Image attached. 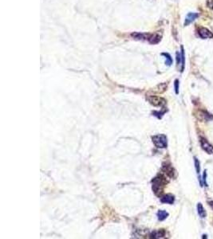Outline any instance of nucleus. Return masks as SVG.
<instances>
[{"mask_svg": "<svg viewBox=\"0 0 213 239\" xmlns=\"http://www.w3.org/2000/svg\"><path fill=\"white\" fill-rule=\"evenodd\" d=\"M132 36L136 39L139 40H146L148 41L152 44H157L161 39V36L157 33H132Z\"/></svg>", "mask_w": 213, "mask_h": 239, "instance_id": "1", "label": "nucleus"}, {"mask_svg": "<svg viewBox=\"0 0 213 239\" xmlns=\"http://www.w3.org/2000/svg\"><path fill=\"white\" fill-rule=\"evenodd\" d=\"M153 190L155 192L156 195H158L159 193L163 192V189H164V186H165V179L163 178L162 176H158L156 177L155 179L153 180Z\"/></svg>", "mask_w": 213, "mask_h": 239, "instance_id": "2", "label": "nucleus"}, {"mask_svg": "<svg viewBox=\"0 0 213 239\" xmlns=\"http://www.w3.org/2000/svg\"><path fill=\"white\" fill-rule=\"evenodd\" d=\"M153 142L157 148H165L168 146L167 136L164 134H160L153 136Z\"/></svg>", "mask_w": 213, "mask_h": 239, "instance_id": "3", "label": "nucleus"}, {"mask_svg": "<svg viewBox=\"0 0 213 239\" xmlns=\"http://www.w3.org/2000/svg\"><path fill=\"white\" fill-rule=\"evenodd\" d=\"M200 142L201 148L205 152H207L209 155L213 154V146L207 140V139L204 137H200Z\"/></svg>", "mask_w": 213, "mask_h": 239, "instance_id": "4", "label": "nucleus"}, {"mask_svg": "<svg viewBox=\"0 0 213 239\" xmlns=\"http://www.w3.org/2000/svg\"><path fill=\"white\" fill-rule=\"evenodd\" d=\"M199 35L200 36V38L205 39V38H213V33L210 31L208 29L204 28V27H201L199 30Z\"/></svg>", "mask_w": 213, "mask_h": 239, "instance_id": "5", "label": "nucleus"}, {"mask_svg": "<svg viewBox=\"0 0 213 239\" xmlns=\"http://www.w3.org/2000/svg\"><path fill=\"white\" fill-rule=\"evenodd\" d=\"M198 16H199V14L197 13H189V14H187L186 18H185L184 26H188L191 23H192L195 18H198Z\"/></svg>", "mask_w": 213, "mask_h": 239, "instance_id": "6", "label": "nucleus"}, {"mask_svg": "<svg viewBox=\"0 0 213 239\" xmlns=\"http://www.w3.org/2000/svg\"><path fill=\"white\" fill-rule=\"evenodd\" d=\"M198 117H199V119L201 120H207V121L213 119L212 115L209 114L206 111H200Z\"/></svg>", "mask_w": 213, "mask_h": 239, "instance_id": "7", "label": "nucleus"}, {"mask_svg": "<svg viewBox=\"0 0 213 239\" xmlns=\"http://www.w3.org/2000/svg\"><path fill=\"white\" fill-rule=\"evenodd\" d=\"M175 201V197L173 195H164L163 197L160 199V202L162 203H167V204H173Z\"/></svg>", "mask_w": 213, "mask_h": 239, "instance_id": "8", "label": "nucleus"}, {"mask_svg": "<svg viewBox=\"0 0 213 239\" xmlns=\"http://www.w3.org/2000/svg\"><path fill=\"white\" fill-rule=\"evenodd\" d=\"M163 169H164V170L165 171V173L168 175L170 176V177H174L175 170L173 168L172 166L166 164V166H164Z\"/></svg>", "mask_w": 213, "mask_h": 239, "instance_id": "9", "label": "nucleus"}, {"mask_svg": "<svg viewBox=\"0 0 213 239\" xmlns=\"http://www.w3.org/2000/svg\"><path fill=\"white\" fill-rule=\"evenodd\" d=\"M197 211H198V215H200V218H205V217H206L207 213H206V211H205L204 206H203V205L201 203H198Z\"/></svg>", "mask_w": 213, "mask_h": 239, "instance_id": "10", "label": "nucleus"}, {"mask_svg": "<svg viewBox=\"0 0 213 239\" xmlns=\"http://www.w3.org/2000/svg\"><path fill=\"white\" fill-rule=\"evenodd\" d=\"M157 218L159 221H164L169 216V213L166 212L165 211H159L157 214Z\"/></svg>", "mask_w": 213, "mask_h": 239, "instance_id": "11", "label": "nucleus"}, {"mask_svg": "<svg viewBox=\"0 0 213 239\" xmlns=\"http://www.w3.org/2000/svg\"><path fill=\"white\" fill-rule=\"evenodd\" d=\"M161 55L162 56L164 57V58H165V64L167 65H169V66H170V65L173 64V58H172V57L170 56V54H169V53H161Z\"/></svg>", "mask_w": 213, "mask_h": 239, "instance_id": "12", "label": "nucleus"}, {"mask_svg": "<svg viewBox=\"0 0 213 239\" xmlns=\"http://www.w3.org/2000/svg\"><path fill=\"white\" fill-rule=\"evenodd\" d=\"M194 164H195V170H196V173L200 175V161L196 157H194Z\"/></svg>", "mask_w": 213, "mask_h": 239, "instance_id": "13", "label": "nucleus"}, {"mask_svg": "<svg viewBox=\"0 0 213 239\" xmlns=\"http://www.w3.org/2000/svg\"><path fill=\"white\" fill-rule=\"evenodd\" d=\"M181 57H182V62H181V71L184 69V63H185V58H184V51L183 47H181Z\"/></svg>", "mask_w": 213, "mask_h": 239, "instance_id": "14", "label": "nucleus"}, {"mask_svg": "<svg viewBox=\"0 0 213 239\" xmlns=\"http://www.w3.org/2000/svg\"><path fill=\"white\" fill-rule=\"evenodd\" d=\"M182 62V57H181V54H180L179 52H177L176 53V63H177V65H180Z\"/></svg>", "mask_w": 213, "mask_h": 239, "instance_id": "15", "label": "nucleus"}, {"mask_svg": "<svg viewBox=\"0 0 213 239\" xmlns=\"http://www.w3.org/2000/svg\"><path fill=\"white\" fill-rule=\"evenodd\" d=\"M202 181H203V184H204V186H208V183H207V171L206 170H204V174H203V179H202Z\"/></svg>", "mask_w": 213, "mask_h": 239, "instance_id": "16", "label": "nucleus"}, {"mask_svg": "<svg viewBox=\"0 0 213 239\" xmlns=\"http://www.w3.org/2000/svg\"><path fill=\"white\" fill-rule=\"evenodd\" d=\"M164 236V233H161L160 231H156L153 233V237H161Z\"/></svg>", "mask_w": 213, "mask_h": 239, "instance_id": "17", "label": "nucleus"}, {"mask_svg": "<svg viewBox=\"0 0 213 239\" xmlns=\"http://www.w3.org/2000/svg\"><path fill=\"white\" fill-rule=\"evenodd\" d=\"M174 87H175V92H176V94L179 93V81L176 80L174 83Z\"/></svg>", "mask_w": 213, "mask_h": 239, "instance_id": "18", "label": "nucleus"}, {"mask_svg": "<svg viewBox=\"0 0 213 239\" xmlns=\"http://www.w3.org/2000/svg\"><path fill=\"white\" fill-rule=\"evenodd\" d=\"M207 5L209 7L210 9L213 11V0H208L207 1Z\"/></svg>", "mask_w": 213, "mask_h": 239, "instance_id": "19", "label": "nucleus"}, {"mask_svg": "<svg viewBox=\"0 0 213 239\" xmlns=\"http://www.w3.org/2000/svg\"><path fill=\"white\" fill-rule=\"evenodd\" d=\"M208 205H209V206L213 209V201H210V202H208Z\"/></svg>", "mask_w": 213, "mask_h": 239, "instance_id": "20", "label": "nucleus"}]
</instances>
